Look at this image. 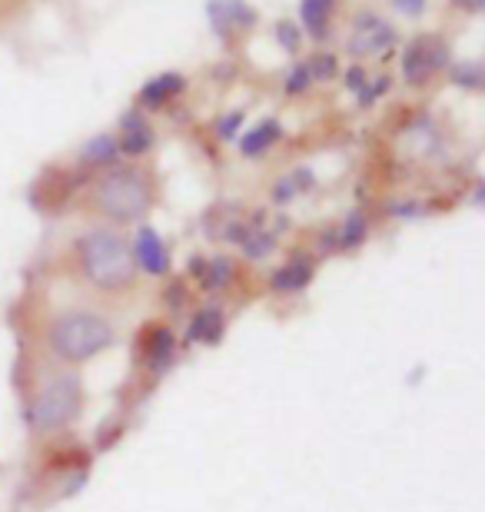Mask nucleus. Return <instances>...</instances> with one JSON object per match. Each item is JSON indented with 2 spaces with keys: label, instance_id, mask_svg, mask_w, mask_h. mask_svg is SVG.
Listing matches in <instances>:
<instances>
[{
  "label": "nucleus",
  "instance_id": "16",
  "mask_svg": "<svg viewBox=\"0 0 485 512\" xmlns=\"http://www.w3.org/2000/svg\"><path fill=\"white\" fill-rule=\"evenodd\" d=\"M170 350H173L170 333H157V340H153V350H150L153 366H163V363H167V360H170Z\"/></svg>",
  "mask_w": 485,
  "mask_h": 512
},
{
  "label": "nucleus",
  "instance_id": "18",
  "mask_svg": "<svg viewBox=\"0 0 485 512\" xmlns=\"http://www.w3.org/2000/svg\"><path fill=\"white\" fill-rule=\"evenodd\" d=\"M306 84H309V67H296L293 74H290V84H286V90L296 94V90H303Z\"/></svg>",
  "mask_w": 485,
  "mask_h": 512
},
{
  "label": "nucleus",
  "instance_id": "17",
  "mask_svg": "<svg viewBox=\"0 0 485 512\" xmlns=\"http://www.w3.org/2000/svg\"><path fill=\"white\" fill-rule=\"evenodd\" d=\"M456 84H466V87H479V67L476 64H466L456 70Z\"/></svg>",
  "mask_w": 485,
  "mask_h": 512
},
{
  "label": "nucleus",
  "instance_id": "2",
  "mask_svg": "<svg viewBox=\"0 0 485 512\" xmlns=\"http://www.w3.org/2000/svg\"><path fill=\"white\" fill-rule=\"evenodd\" d=\"M113 343V330L110 323L97 313H67L50 326V346L64 356V360L77 363V360H90V356L103 353Z\"/></svg>",
  "mask_w": 485,
  "mask_h": 512
},
{
  "label": "nucleus",
  "instance_id": "14",
  "mask_svg": "<svg viewBox=\"0 0 485 512\" xmlns=\"http://www.w3.org/2000/svg\"><path fill=\"white\" fill-rule=\"evenodd\" d=\"M306 280H309V263H290L273 276L276 290H299V286H306Z\"/></svg>",
  "mask_w": 485,
  "mask_h": 512
},
{
  "label": "nucleus",
  "instance_id": "3",
  "mask_svg": "<svg viewBox=\"0 0 485 512\" xmlns=\"http://www.w3.org/2000/svg\"><path fill=\"white\" fill-rule=\"evenodd\" d=\"M100 210L113 220H137L150 203L147 183L140 180V173L133 170H113L110 177H103L97 187Z\"/></svg>",
  "mask_w": 485,
  "mask_h": 512
},
{
  "label": "nucleus",
  "instance_id": "9",
  "mask_svg": "<svg viewBox=\"0 0 485 512\" xmlns=\"http://www.w3.org/2000/svg\"><path fill=\"white\" fill-rule=\"evenodd\" d=\"M183 90V77L180 74H163L157 80H150L147 87H143V104H150V107H160V104H167L170 97H177Z\"/></svg>",
  "mask_w": 485,
  "mask_h": 512
},
{
  "label": "nucleus",
  "instance_id": "6",
  "mask_svg": "<svg viewBox=\"0 0 485 512\" xmlns=\"http://www.w3.org/2000/svg\"><path fill=\"white\" fill-rule=\"evenodd\" d=\"M206 14H210V20H213V30L223 37L230 34L233 27H246L256 20V14L243 4V0H210Z\"/></svg>",
  "mask_w": 485,
  "mask_h": 512
},
{
  "label": "nucleus",
  "instance_id": "21",
  "mask_svg": "<svg viewBox=\"0 0 485 512\" xmlns=\"http://www.w3.org/2000/svg\"><path fill=\"white\" fill-rule=\"evenodd\" d=\"M236 124H240V114L226 117V120H223V124H220V133H223V137H233V130H236Z\"/></svg>",
  "mask_w": 485,
  "mask_h": 512
},
{
  "label": "nucleus",
  "instance_id": "11",
  "mask_svg": "<svg viewBox=\"0 0 485 512\" xmlns=\"http://www.w3.org/2000/svg\"><path fill=\"white\" fill-rule=\"evenodd\" d=\"M223 333V313L220 310H203L196 320L190 323V340L200 343H216Z\"/></svg>",
  "mask_w": 485,
  "mask_h": 512
},
{
  "label": "nucleus",
  "instance_id": "22",
  "mask_svg": "<svg viewBox=\"0 0 485 512\" xmlns=\"http://www.w3.org/2000/svg\"><path fill=\"white\" fill-rule=\"evenodd\" d=\"M316 70H319V74H329V70H333V60H316Z\"/></svg>",
  "mask_w": 485,
  "mask_h": 512
},
{
  "label": "nucleus",
  "instance_id": "4",
  "mask_svg": "<svg viewBox=\"0 0 485 512\" xmlns=\"http://www.w3.org/2000/svg\"><path fill=\"white\" fill-rule=\"evenodd\" d=\"M80 409V380L77 376H57L54 383L44 386L37 406H34V423L37 429H60L77 416Z\"/></svg>",
  "mask_w": 485,
  "mask_h": 512
},
{
  "label": "nucleus",
  "instance_id": "8",
  "mask_svg": "<svg viewBox=\"0 0 485 512\" xmlns=\"http://www.w3.org/2000/svg\"><path fill=\"white\" fill-rule=\"evenodd\" d=\"M389 44H392V27L376 17L359 20L356 34L349 40V47H353L356 54H379V50H386Z\"/></svg>",
  "mask_w": 485,
  "mask_h": 512
},
{
  "label": "nucleus",
  "instance_id": "5",
  "mask_svg": "<svg viewBox=\"0 0 485 512\" xmlns=\"http://www.w3.org/2000/svg\"><path fill=\"white\" fill-rule=\"evenodd\" d=\"M446 54L449 50L439 37L412 40L406 57H402V74H406V80H412V84H422L429 74H436V70L446 64Z\"/></svg>",
  "mask_w": 485,
  "mask_h": 512
},
{
  "label": "nucleus",
  "instance_id": "12",
  "mask_svg": "<svg viewBox=\"0 0 485 512\" xmlns=\"http://www.w3.org/2000/svg\"><path fill=\"white\" fill-rule=\"evenodd\" d=\"M276 137H280V124H276V120H266V124L253 127V130L243 137V153H250V157H256V153H263Z\"/></svg>",
  "mask_w": 485,
  "mask_h": 512
},
{
  "label": "nucleus",
  "instance_id": "1",
  "mask_svg": "<svg viewBox=\"0 0 485 512\" xmlns=\"http://www.w3.org/2000/svg\"><path fill=\"white\" fill-rule=\"evenodd\" d=\"M80 263H84V273L103 290L127 286L133 266H137L133 263V250L123 243V237L110 230H97L80 240Z\"/></svg>",
  "mask_w": 485,
  "mask_h": 512
},
{
  "label": "nucleus",
  "instance_id": "13",
  "mask_svg": "<svg viewBox=\"0 0 485 512\" xmlns=\"http://www.w3.org/2000/svg\"><path fill=\"white\" fill-rule=\"evenodd\" d=\"M123 143L120 147L127 150V153H143L153 143V133H150V127L143 124V120H137V117H127V124H123Z\"/></svg>",
  "mask_w": 485,
  "mask_h": 512
},
{
  "label": "nucleus",
  "instance_id": "19",
  "mask_svg": "<svg viewBox=\"0 0 485 512\" xmlns=\"http://www.w3.org/2000/svg\"><path fill=\"white\" fill-rule=\"evenodd\" d=\"M296 30H299V27H293V24H283V27H280V40H283V44L290 47V50L296 47Z\"/></svg>",
  "mask_w": 485,
  "mask_h": 512
},
{
  "label": "nucleus",
  "instance_id": "20",
  "mask_svg": "<svg viewBox=\"0 0 485 512\" xmlns=\"http://www.w3.org/2000/svg\"><path fill=\"white\" fill-rule=\"evenodd\" d=\"M399 10H406V14H419L422 7H426V0H396Z\"/></svg>",
  "mask_w": 485,
  "mask_h": 512
},
{
  "label": "nucleus",
  "instance_id": "15",
  "mask_svg": "<svg viewBox=\"0 0 485 512\" xmlns=\"http://www.w3.org/2000/svg\"><path fill=\"white\" fill-rule=\"evenodd\" d=\"M117 150H120V143L113 137H94L84 147V160L87 163H110L113 157H117Z\"/></svg>",
  "mask_w": 485,
  "mask_h": 512
},
{
  "label": "nucleus",
  "instance_id": "10",
  "mask_svg": "<svg viewBox=\"0 0 485 512\" xmlns=\"http://www.w3.org/2000/svg\"><path fill=\"white\" fill-rule=\"evenodd\" d=\"M329 10H333V0H299V17H303V27L313 37H323L326 34Z\"/></svg>",
  "mask_w": 485,
  "mask_h": 512
},
{
  "label": "nucleus",
  "instance_id": "7",
  "mask_svg": "<svg viewBox=\"0 0 485 512\" xmlns=\"http://www.w3.org/2000/svg\"><path fill=\"white\" fill-rule=\"evenodd\" d=\"M133 263H140L147 273H163L170 266V256H167V247H163V240L157 237V230L143 227L137 233V247H133Z\"/></svg>",
  "mask_w": 485,
  "mask_h": 512
},
{
  "label": "nucleus",
  "instance_id": "23",
  "mask_svg": "<svg viewBox=\"0 0 485 512\" xmlns=\"http://www.w3.org/2000/svg\"><path fill=\"white\" fill-rule=\"evenodd\" d=\"M363 84V74H359V70H353V74H349V87H359Z\"/></svg>",
  "mask_w": 485,
  "mask_h": 512
}]
</instances>
